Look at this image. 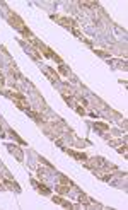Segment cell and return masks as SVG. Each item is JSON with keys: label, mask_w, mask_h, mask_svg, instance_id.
<instances>
[{"label": "cell", "mask_w": 128, "mask_h": 210, "mask_svg": "<svg viewBox=\"0 0 128 210\" xmlns=\"http://www.w3.org/2000/svg\"><path fill=\"white\" fill-rule=\"evenodd\" d=\"M9 96L16 101V104H17V108H19V110H26V111L29 110V103H27V99H26L22 94H19V92H9Z\"/></svg>", "instance_id": "obj_1"}, {"label": "cell", "mask_w": 128, "mask_h": 210, "mask_svg": "<svg viewBox=\"0 0 128 210\" xmlns=\"http://www.w3.org/2000/svg\"><path fill=\"white\" fill-rule=\"evenodd\" d=\"M51 19L53 21H58V22L62 24V26H65V27H70L72 31H75V21H72V19H68V17H62V16H51Z\"/></svg>", "instance_id": "obj_2"}, {"label": "cell", "mask_w": 128, "mask_h": 210, "mask_svg": "<svg viewBox=\"0 0 128 210\" xmlns=\"http://www.w3.org/2000/svg\"><path fill=\"white\" fill-rule=\"evenodd\" d=\"M67 152L70 155H74L75 159H79V161H87V155L84 154V152H75V150H70V149H67Z\"/></svg>", "instance_id": "obj_3"}, {"label": "cell", "mask_w": 128, "mask_h": 210, "mask_svg": "<svg viewBox=\"0 0 128 210\" xmlns=\"http://www.w3.org/2000/svg\"><path fill=\"white\" fill-rule=\"evenodd\" d=\"M53 202H55L57 205H62V207H65V208H72V205L67 203V202H65L63 198H60V197H53Z\"/></svg>", "instance_id": "obj_4"}, {"label": "cell", "mask_w": 128, "mask_h": 210, "mask_svg": "<svg viewBox=\"0 0 128 210\" xmlns=\"http://www.w3.org/2000/svg\"><path fill=\"white\" fill-rule=\"evenodd\" d=\"M9 150L12 152V154H16L19 161H22V152H21V149H19L17 145H9Z\"/></svg>", "instance_id": "obj_5"}, {"label": "cell", "mask_w": 128, "mask_h": 210, "mask_svg": "<svg viewBox=\"0 0 128 210\" xmlns=\"http://www.w3.org/2000/svg\"><path fill=\"white\" fill-rule=\"evenodd\" d=\"M55 190H57L58 193H68V190H70V188H68V184H63V183H62V184H58Z\"/></svg>", "instance_id": "obj_6"}, {"label": "cell", "mask_w": 128, "mask_h": 210, "mask_svg": "<svg viewBox=\"0 0 128 210\" xmlns=\"http://www.w3.org/2000/svg\"><path fill=\"white\" fill-rule=\"evenodd\" d=\"M3 183H5V184H7V186H9V188H10V190H16V191H21V188H19V184H17V183H12V181H9V179H5V181H3Z\"/></svg>", "instance_id": "obj_7"}, {"label": "cell", "mask_w": 128, "mask_h": 210, "mask_svg": "<svg viewBox=\"0 0 128 210\" xmlns=\"http://www.w3.org/2000/svg\"><path fill=\"white\" fill-rule=\"evenodd\" d=\"M27 115H29L31 118H34L36 121H43V116H41V115H38V113H34V111H29V110H27Z\"/></svg>", "instance_id": "obj_8"}, {"label": "cell", "mask_w": 128, "mask_h": 210, "mask_svg": "<svg viewBox=\"0 0 128 210\" xmlns=\"http://www.w3.org/2000/svg\"><path fill=\"white\" fill-rule=\"evenodd\" d=\"M94 126H96V128H99V130H102V132L109 130V125H106V123H99V121H96V123H94Z\"/></svg>", "instance_id": "obj_9"}, {"label": "cell", "mask_w": 128, "mask_h": 210, "mask_svg": "<svg viewBox=\"0 0 128 210\" xmlns=\"http://www.w3.org/2000/svg\"><path fill=\"white\" fill-rule=\"evenodd\" d=\"M46 74H48L50 75V77H51V81H58V74H57V72H53V70H51V68H46Z\"/></svg>", "instance_id": "obj_10"}, {"label": "cell", "mask_w": 128, "mask_h": 210, "mask_svg": "<svg viewBox=\"0 0 128 210\" xmlns=\"http://www.w3.org/2000/svg\"><path fill=\"white\" fill-rule=\"evenodd\" d=\"M38 190L41 191L43 195H50V190H48V188L45 186V184H38Z\"/></svg>", "instance_id": "obj_11"}, {"label": "cell", "mask_w": 128, "mask_h": 210, "mask_svg": "<svg viewBox=\"0 0 128 210\" xmlns=\"http://www.w3.org/2000/svg\"><path fill=\"white\" fill-rule=\"evenodd\" d=\"M60 181H62V183H63V184H68V186H70V184H72V181L68 179V178H65V176H60Z\"/></svg>", "instance_id": "obj_12"}, {"label": "cell", "mask_w": 128, "mask_h": 210, "mask_svg": "<svg viewBox=\"0 0 128 210\" xmlns=\"http://www.w3.org/2000/svg\"><path fill=\"white\" fill-rule=\"evenodd\" d=\"M80 5H86V7H96V2H80Z\"/></svg>", "instance_id": "obj_13"}, {"label": "cell", "mask_w": 128, "mask_h": 210, "mask_svg": "<svg viewBox=\"0 0 128 210\" xmlns=\"http://www.w3.org/2000/svg\"><path fill=\"white\" fill-rule=\"evenodd\" d=\"M2 188H3V186H2V184H0V190H2Z\"/></svg>", "instance_id": "obj_14"}]
</instances>
